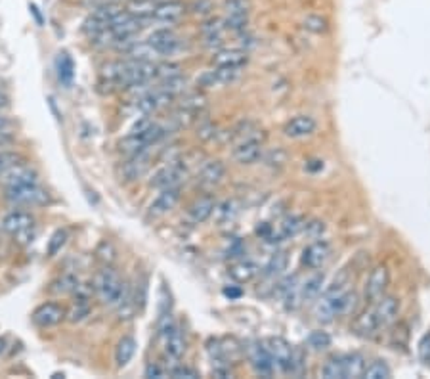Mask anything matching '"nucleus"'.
I'll use <instances>...</instances> for the list:
<instances>
[{"label": "nucleus", "mask_w": 430, "mask_h": 379, "mask_svg": "<svg viewBox=\"0 0 430 379\" xmlns=\"http://www.w3.org/2000/svg\"><path fill=\"white\" fill-rule=\"evenodd\" d=\"M92 288H94V295L102 301V305L117 309V305L123 301V295L126 293L128 283L121 278L119 272L112 265H104L94 276Z\"/></svg>", "instance_id": "1"}, {"label": "nucleus", "mask_w": 430, "mask_h": 379, "mask_svg": "<svg viewBox=\"0 0 430 379\" xmlns=\"http://www.w3.org/2000/svg\"><path fill=\"white\" fill-rule=\"evenodd\" d=\"M0 226H2V230L10 234L12 238H15V241L22 244V246L33 244V239L37 236L35 216L27 213V211H20V209L10 211V213L2 218Z\"/></svg>", "instance_id": "2"}, {"label": "nucleus", "mask_w": 430, "mask_h": 379, "mask_svg": "<svg viewBox=\"0 0 430 379\" xmlns=\"http://www.w3.org/2000/svg\"><path fill=\"white\" fill-rule=\"evenodd\" d=\"M4 198L15 207H38L50 201V193L38 182L23 184V186L4 188Z\"/></svg>", "instance_id": "3"}, {"label": "nucleus", "mask_w": 430, "mask_h": 379, "mask_svg": "<svg viewBox=\"0 0 430 379\" xmlns=\"http://www.w3.org/2000/svg\"><path fill=\"white\" fill-rule=\"evenodd\" d=\"M121 8L117 4H112V2H102L98 4L89 15L86 20L82 22V33L89 35L90 38L100 35L102 31H105L109 25H112L113 17L119 14Z\"/></svg>", "instance_id": "4"}, {"label": "nucleus", "mask_w": 430, "mask_h": 379, "mask_svg": "<svg viewBox=\"0 0 430 379\" xmlns=\"http://www.w3.org/2000/svg\"><path fill=\"white\" fill-rule=\"evenodd\" d=\"M185 174H187L185 161L176 159V161H171V163H167L164 167H161V169L153 174V179L149 182V186L157 188V190L180 186V182L185 179Z\"/></svg>", "instance_id": "5"}, {"label": "nucleus", "mask_w": 430, "mask_h": 379, "mask_svg": "<svg viewBox=\"0 0 430 379\" xmlns=\"http://www.w3.org/2000/svg\"><path fill=\"white\" fill-rule=\"evenodd\" d=\"M264 345H266L268 352L272 357L275 370L282 373H289L291 362H293V349L295 347L287 339H283V337H268Z\"/></svg>", "instance_id": "6"}, {"label": "nucleus", "mask_w": 430, "mask_h": 379, "mask_svg": "<svg viewBox=\"0 0 430 379\" xmlns=\"http://www.w3.org/2000/svg\"><path fill=\"white\" fill-rule=\"evenodd\" d=\"M388 283H390V272H388V268H386L385 265H378V267L373 268L369 278H367V282H365V301H367L369 305L378 301V299L385 295L386 290H388Z\"/></svg>", "instance_id": "7"}, {"label": "nucleus", "mask_w": 430, "mask_h": 379, "mask_svg": "<svg viewBox=\"0 0 430 379\" xmlns=\"http://www.w3.org/2000/svg\"><path fill=\"white\" fill-rule=\"evenodd\" d=\"M262 151H264V142L256 134H252L249 138H243V140L238 142V146L233 148L231 156H233V159L238 163L252 165L262 157Z\"/></svg>", "instance_id": "8"}, {"label": "nucleus", "mask_w": 430, "mask_h": 379, "mask_svg": "<svg viewBox=\"0 0 430 379\" xmlns=\"http://www.w3.org/2000/svg\"><path fill=\"white\" fill-rule=\"evenodd\" d=\"M247 357L251 362L252 372L260 378H270L275 372L272 357H270L264 343H252L251 347H247Z\"/></svg>", "instance_id": "9"}, {"label": "nucleus", "mask_w": 430, "mask_h": 379, "mask_svg": "<svg viewBox=\"0 0 430 379\" xmlns=\"http://www.w3.org/2000/svg\"><path fill=\"white\" fill-rule=\"evenodd\" d=\"M66 314L67 311L60 303L48 301V303H43V305H38L37 309L33 311L31 320H33V324L38 327H52L58 326L61 320H66Z\"/></svg>", "instance_id": "10"}, {"label": "nucleus", "mask_w": 430, "mask_h": 379, "mask_svg": "<svg viewBox=\"0 0 430 379\" xmlns=\"http://www.w3.org/2000/svg\"><path fill=\"white\" fill-rule=\"evenodd\" d=\"M331 253H333V247L327 239H316L302 251V265L310 270H319L331 259Z\"/></svg>", "instance_id": "11"}, {"label": "nucleus", "mask_w": 430, "mask_h": 379, "mask_svg": "<svg viewBox=\"0 0 430 379\" xmlns=\"http://www.w3.org/2000/svg\"><path fill=\"white\" fill-rule=\"evenodd\" d=\"M31 182H38V174L35 172V169H31L29 165L23 163V161H17L15 165H12L0 177V184L4 188L23 186V184H31Z\"/></svg>", "instance_id": "12"}, {"label": "nucleus", "mask_w": 430, "mask_h": 379, "mask_svg": "<svg viewBox=\"0 0 430 379\" xmlns=\"http://www.w3.org/2000/svg\"><path fill=\"white\" fill-rule=\"evenodd\" d=\"M146 43L155 50L157 56H171V54L176 52V48H178L180 45L176 33L172 29H169V27H164V29H155L151 35H149Z\"/></svg>", "instance_id": "13"}, {"label": "nucleus", "mask_w": 430, "mask_h": 379, "mask_svg": "<svg viewBox=\"0 0 430 379\" xmlns=\"http://www.w3.org/2000/svg\"><path fill=\"white\" fill-rule=\"evenodd\" d=\"M373 313H375V318H377L378 326L386 327L396 322L398 314H400V301L394 297V295H383V297L375 301L373 305Z\"/></svg>", "instance_id": "14"}, {"label": "nucleus", "mask_w": 430, "mask_h": 379, "mask_svg": "<svg viewBox=\"0 0 430 379\" xmlns=\"http://www.w3.org/2000/svg\"><path fill=\"white\" fill-rule=\"evenodd\" d=\"M180 195H182L180 186L163 188L155 200L151 201V205H149V216L159 218V216H164L167 213H171L172 209L176 207V203L180 201Z\"/></svg>", "instance_id": "15"}, {"label": "nucleus", "mask_w": 430, "mask_h": 379, "mask_svg": "<svg viewBox=\"0 0 430 379\" xmlns=\"http://www.w3.org/2000/svg\"><path fill=\"white\" fill-rule=\"evenodd\" d=\"M185 6L178 0H161L151 10V20L159 23H176L184 15Z\"/></svg>", "instance_id": "16"}, {"label": "nucleus", "mask_w": 430, "mask_h": 379, "mask_svg": "<svg viewBox=\"0 0 430 379\" xmlns=\"http://www.w3.org/2000/svg\"><path fill=\"white\" fill-rule=\"evenodd\" d=\"M224 177H226V165L220 159H213L201 167L199 174H197V184L205 190H210V188L218 186Z\"/></svg>", "instance_id": "17"}, {"label": "nucleus", "mask_w": 430, "mask_h": 379, "mask_svg": "<svg viewBox=\"0 0 430 379\" xmlns=\"http://www.w3.org/2000/svg\"><path fill=\"white\" fill-rule=\"evenodd\" d=\"M215 209H216L215 195L205 193V195L197 198V200L190 205V209H187V218H190L193 224L207 223L208 218L215 215Z\"/></svg>", "instance_id": "18"}, {"label": "nucleus", "mask_w": 430, "mask_h": 379, "mask_svg": "<svg viewBox=\"0 0 430 379\" xmlns=\"http://www.w3.org/2000/svg\"><path fill=\"white\" fill-rule=\"evenodd\" d=\"M316 126H318V123L310 115H297V117H293V119L285 123L283 133L287 138H306V136L314 134Z\"/></svg>", "instance_id": "19"}, {"label": "nucleus", "mask_w": 430, "mask_h": 379, "mask_svg": "<svg viewBox=\"0 0 430 379\" xmlns=\"http://www.w3.org/2000/svg\"><path fill=\"white\" fill-rule=\"evenodd\" d=\"M239 67H215L213 71H207L199 79L201 87H222V84H230L238 79Z\"/></svg>", "instance_id": "20"}, {"label": "nucleus", "mask_w": 430, "mask_h": 379, "mask_svg": "<svg viewBox=\"0 0 430 379\" xmlns=\"http://www.w3.org/2000/svg\"><path fill=\"white\" fill-rule=\"evenodd\" d=\"M305 221L300 218V216L297 215H291L287 216V218H283L282 223H279V226H277V232H272V236H270V241H283V239L287 238H293V236H297L298 232L305 230Z\"/></svg>", "instance_id": "21"}, {"label": "nucleus", "mask_w": 430, "mask_h": 379, "mask_svg": "<svg viewBox=\"0 0 430 379\" xmlns=\"http://www.w3.org/2000/svg\"><path fill=\"white\" fill-rule=\"evenodd\" d=\"M249 56L245 50H238V48H226V50H218L213 58L215 67H241L245 66Z\"/></svg>", "instance_id": "22"}, {"label": "nucleus", "mask_w": 430, "mask_h": 379, "mask_svg": "<svg viewBox=\"0 0 430 379\" xmlns=\"http://www.w3.org/2000/svg\"><path fill=\"white\" fill-rule=\"evenodd\" d=\"M378 329H381V326H378L377 318H375L373 309H369V311H365V313H362L360 316H356L354 324H352V332H354L358 337H364V339L373 337Z\"/></svg>", "instance_id": "23"}, {"label": "nucleus", "mask_w": 430, "mask_h": 379, "mask_svg": "<svg viewBox=\"0 0 430 379\" xmlns=\"http://www.w3.org/2000/svg\"><path fill=\"white\" fill-rule=\"evenodd\" d=\"M342 366H344V379H360L364 378L367 360L360 352H350V355H342Z\"/></svg>", "instance_id": "24"}, {"label": "nucleus", "mask_w": 430, "mask_h": 379, "mask_svg": "<svg viewBox=\"0 0 430 379\" xmlns=\"http://www.w3.org/2000/svg\"><path fill=\"white\" fill-rule=\"evenodd\" d=\"M325 285V276L323 272H316L312 274L305 283H300V295H302V301H312V299L319 297L323 293V288Z\"/></svg>", "instance_id": "25"}, {"label": "nucleus", "mask_w": 430, "mask_h": 379, "mask_svg": "<svg viewBox=\"0 0 430 379\" xmlns=\"http://www.w3.org/2000/svg\"><path fill=\"white\" fill-rule=\"evenodd\" d=\"M289 267V253L287 251H277L274 253L270 260L266 262L264 267V276L266 278H279V276L287 270Z\"/></svg>", "instance_id": "26"}, {"label": "nucleus", "mask_w": 430, "mask_h": 379, "mask_svg": "<svg viewBox=\"0 0 430 379\" xmlns=\"http://www.w3.org/2000/svg\"><path fill=\"white\" fill-rule=\"evenodd\" d=\"M136 347H138V345H136V339L130 337V335H125V337L117 343V347H115V362H117L119 368H123V366H126L130 360H132L134 352H136Z\"/></svg>", "instance_id": "27"}, {"label": "nucleus", "mask_w": 430, "mask_h": 379, "mask_svg": "<svg viewBox=\"0 0 430 379\" xmlns=\"http://www.w3.org/2000/svg\"><path fill=\"white\" fill-rule=\"evenodd\" d=\"M256 274H259V267L251 260H239L230 268V276L238 283L251 282L252 278H256Z\"/></svg>", "instance_id": "28"}, {"label": "nucleus", "mask_w": 430, "mask_h": 379, "mask_svg": "<svg viewBox=\"0 0 430 379\" xmlns=\"http://www.w3.org/2000/svg\"><path fill=\"white\" fill-rule=\"evenodd\" d=\"M224 22L222 20H218V17H213V20H208L205 25H203V35H205V43H207L208 46H218L222 45V35H224Z\"/></svg>", "instance_id": "29"}, {"label": "nucleus", "mask_w": 430, "mask_h": 379, "mask_svg": "<svg viewBox=\"0 0 430 379\" xmlns=\"http://www.w3.org/2000/svg\"><path fill=\"white\" fill-rule=\"evenodd\" d=\"M79 278L71 272H66V274L58 276L52 283H50V293L54 295H67V293H73L79 285Z\"/></svg>", "instance_id": "30"}, {"label": "nucleus", "mask_w": 430, "mask_h": 379, "mask_svg": "<svg viewBox=\"0 0 430 379\" xmlns=\"http://www.w3.org/2000/svg\"><path fill=\"white\" fill-rule=\"evenodd\" d=\"M215 215H216V221H218L220 224L233 223V221H236V216L239 215L238 201L230 200V201H224L222 205H216Z\"/></svg>", "instance_id": "31"}, {"label": "nucleus", "mask_w": 430, "mask_h": 379, "mask_svg": "<svg viewBox=\"0 0 430 379\" xmlns=\"http://www.w3.org/2000/svg\"><path fill=\"white\" fill-rule=\"evenodd\" d=\"M56 67H58V77H60V81L63 82V84H71L75 75V64L73 60H71V56L66 52L60 54L58 60H56Z\"/></svg>", "instance_id": "32"}, {"label": "nucleus", "mask_w": 430, "mask_h": 379, "mask_svg": "<svg viewBox=\"0 0 430 379\" xmlns=\"http://www.w3.org/2000/svg\"><path fill=\"white\" fill-rule=\"evenodd\" d=\"M94 255L102 265H113L117 260V247L109 239H102L94 249Z\"/></svg>", "instance_id": "33"}, {"label": "nucleus", "mask_w": 430, "mask_h": 379, "mask_svg": "<svg viewBox=\"0 0 430 379\" xmlns=\"http://www.w3.org/2000/svg\"><path fill=\"white\" fill-rule=\"evenodd\" d=\"M390 376H392L390 366L386 364L385 360H381V358H377V360H373V362L365 366V379H388Z\"/></svg>", "instance_id": "34"}, {"label": "nucleus", "mask_w": 430, "mask_h": 379, "mask_svg": "<svg viewBox=\"0 0 430 379\" xmlns=\"http://www.w3.org/2000/svg\"><path fill=\"white\" fill-rule=\"evenodd\" d=\"M321 376L325 379H344V366H342V357L327 358L325 364L321 368Z\"/></svg>", "instance_id": "35"}, {"label": "nucleus", "mask_w": 430, "mask_h": 379, "mask_svg": "<svg viewBox=\"0 0 430 379\" xmlns=\"http://www.w3.org/2000/svg\"><path fill=\"white\" fill-rule=\"evenodd\" d=\"M291 376L302 378L306 373V350L300 347L293 349V362H291Z\"/></svg>", "instance_id": "36"}, {"label": "nucleus", "mask_w": 430, "mask_h": 379, "mask_svg": "<svg viewBox=\"0 0 430 379\" xmlns=\"http://www.w3.org/2000/svg\"><path fill=\"white\" fill-rule=\"evenodd\" d=\"M331 343H333L331 335L327 334V332H323V329H316V332H312V334L308 335V345H310L314 350L329 349Z\"/></svg>", "instance_id": "37"}, {"label": "nucleus", "mask_w": 430, "mask_h": 379, "mask_svg": "<svg viewBox=\"0 0 430 379\" xmlns=\"http://www.w3.org/2000/svg\"><path fill=\"white\" fill-rule=\"evenodd\" d=\"M90 311H92V306H90V301H75L73 306H71V311L66 314V318L69 320V322H82V320L86 318L90 314Z\"/></svg>", "instance_id": "38"}, {"label": "nucleus", "mask_w": 430, "mask_h": 379, "mask_svg": "<svg viewBox=\"0 0 430 379\" xmlns=\"http://www.w3.org/2000/svg\"><path fill=\"white\" fill-rule=\"evenodd\" d=\"M67 238H69V234H67V230H63V228L54 232L52 238L48 241V255H50V257L58 255V251H61V247L66 246Z\"/></svg>", "instance_id": "39"}, {"label": "nucleus", "mask_w": 430, "mask_h": 379, "mask_svg": "<svg viewBox=\"0 0 430 379\" xmlns=\"http://www.w3.org/2000/svg\"><path fill=\"white\" fill-rule=\"evenodd\" d=\"M17 161H22V156L17 154V151H12V149H2L0 151V177L4 174V172L12 167V165H15Z\"/></svg>", "instance_id": "40"}, {"label": "nucleus", "mask_w": 430, "mask_h": 379, "mask_svg": "<svg viewBox=\"0 0 430 379\" xmlns=\"http://www.w3.org/2000/svg\"><path fill=\"white\" fill-rule=\"evenodd\" d=\"M305 27L312 33H325L327 22L321 15H308L305 20Z\"/></svg>", "instance_id": "41"}, {"label": "nucleus", "mask_w": 430, "mask_h": 379, "mask_svg": "<svg viewBox=\"0 0 430 379\" xmlns=\"http://www.w3.org/2000/svg\"><path fill=\"white\" fill-rule=\"evenodd\" d=\"M169 373H171V378H174V379H197V378H201L199 372H197V370H193V368H190V366H176V368H172Z\"/></svg>", "instance_id": "42"}, {"label": "nucleus", "mask_w": 430, "mask_h": 379, "mask_svg": "<svg viewBox=\"0 0 430 379\" xmlns=\"http://www.w3.org/2000/svg\"><path fill=\"white\" fill-rule=\"evenodd\" d=\"M419 358L424 366H430V332L423 335V339L419 341Z\"/></svg>", "instance_id": "43"}, {"label": "nucleus", "mask_w": 430, "mask_h": 379, "mask_svg": "<svg viewBox=\"0 0 430 379\" xmlns=\"http://www.w3.org/2000/svg\"><path fill=\"white\" fill-rule=\"evenodd\" d=\"M144 376L149 379H153V378H164V370L161 368V366L157 364V362H151V364L146 366V372H144Z\"/></svg>", "instance_id": "44"}, {"label": "nucleus", "mask_w": 430, "mask_h": 379, "mask_svg": "<svg viewBox=\"0 0 430 379\" xmlns=\"http://www.w3.org/2000/svg\"><path fill=\"white\" fill-rule=\"evenodd\" d=\"M325 230V226H323V223H319V221H314V223L310 224H305V232H308L312 238H318V236H321V232Z\"/></svg>", "instance_id": "45"}, {"label": "nucleus", "mask_w": 430, "mask_h": 379, "mask_svg": "<svg viewBox=\"0 0 430 379\" xmlns=\"http://www.w3.org/2000/svg\"><path fill=\"white\" fill-rule=\"evenodd\" d=\"M241 293H243V291H241V288H239V285H236V288H226V290H224V295H226V297H230V299L241 297Z\"/></svg>", "instance_id": "46"}, {"label": "nucleus", "mask_w": 430, "mask_h": 379, "mask_svg": "<svg viewBox=\"0 0 430 379\" xmlns=\"http://www.w3.org/2000/svg\"><path fill=\"white\" fill-rule=\"evenodd\" d=\"M10 126H12V121L8 119L6 115H0V134L8 133V131H10Z\"/></svg>", "instance_id": "47"}, {"label": "nucleus", "mask_w": 430, "mask_h": 379, "mask_svg": "<svg viewBox=\"0 0 430 379\" xmlns=\"http://www.w3.org/2000/svg\"><path fill=\"white\" fill-rule=\"evenodd\" d=\"M8 105V96L4 92H0V107H6Z\"/></svg>", "instance_id": "48"}, {"label": "nucleus", "mask_w": 430, "mask_h": 379, "mask_svg": "<svg viewBox=\"0 0 430 379\" xmlns=\"http://www.w3.org/2000/svg\"><path fill=\"white\" fill-rule=\"evenodd\" d=\"M86 2H90V4H92V2H94V4H102V2H107V0H86Z\"/></svg>", "instance_id": "49"}, {"label": "nucleus", "mask_w": 430, "mask_h": 379, "mask_svg": "<svg viewBox=\"0 0 430 379\" xmlns=\"http://www.w3.org/2000/svg\"><path fill=\"white\" fill-rule=\"evenodd\" d=\"M4 345H6V341H4V339H0V352H4Z\"/></svg>", "instance_id": "50"}]
</instances>
